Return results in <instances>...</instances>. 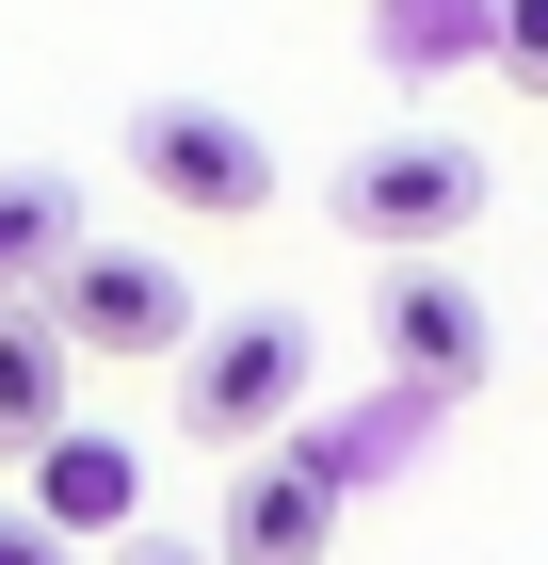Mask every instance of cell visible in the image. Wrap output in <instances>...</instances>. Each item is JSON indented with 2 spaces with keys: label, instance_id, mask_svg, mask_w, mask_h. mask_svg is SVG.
<instances>
[{
  "label": "cell",
  "instance_id": "cell-1",
  "mask_svg": "<svg viewBox=\"0 0 548 565\" xmlns=\"http://www.w3.org/2000/svg\"><path fill=\"white\" fill-rule=\"evenodd\" d=\"M307 372H323V340H307L291 307L194 323V340H178V436H194V452H275V436L307 420Z\"/></svg>",
  "mask_w": 548,
  "mask_h": 565
},
{
  "label": "cell",
  "instance_id": "cell-2",
  "mask_svg": "<svg viewBox=\"0 0 548 565\" xmlns=\"http://www.w3.org/2000/svg\"><path fill=\"white\" fill-rule=\"evenodd\" d=\"M484 146L468 130H372V146H339V178H323V211L372 243V259H436L452 226H484Z\"/></svg>",
  "mask_w": 548,
  "mask_h": 565
},
{
  "label": "cell",
  "instance_id": "cell-3",
  "mask_svg": "<svg viewBox=\"0 0 548 565\" xmlns=\"http://www.w3.org/2000/svg\"><path fill=\"white\" fill-rule=\"evenodd\" d=\"M129 178H146L162 211H194V226H258L275 211V146H258V114H226V97H129Z\"/></svg>",
  "mask_w": 548,
  "mask_h": 565
},
{
  "label": "cell",
  "instance_id": "cell-4",
  "mask_svg": "<svg viewBox=\"0 0 548 565\" xmlns=\"http://www.w3.org/2000/svg\"><path fill=\"white\" fill-rule=\"evenodd\" d=\"M339 501H355V436H275L226 469V518H211V565H323L339 550Z\"/></svg>",
  "mask_w": 548,
  "mask_h": 565
},
{
  "label": "cell",
  "instance_id": "cell-5",
  "mask_svg": "<svg viewBox=\"0 0 548 565\" xmlns=\"http://www.w3.org/2000/svg\"><path fill=\"white\" fill-rule=\"evenodd\" d=\"M49 323H65L82 355H178L194 340V275H178L162 243H97L82 226V259L49 275Z\"/></svg>",
  "mask_w": 548,
  "mask_h": 565
},
{
  "label": "cell",
  "instance_id": "cell-6",
  "mask_svg": "<svg viewBox=\"0 0 548 565\" xmlns=\"http://www.w3.org/2000/svg\"><path fill=\"white\" fill-rule=\"evenodd\" d=\"M372 340H387V372H404V388H468L501 323H484V291H468L452 259H387V291H372Z\"/></svg>",
  "mask_w": 548,
  "mask_h": 565
},
{
  "label": "cell",
  "instance_id": "cell-7",
  "mask_svg": "<svg viewBox=\"0 0 548 565\" xmlns=\"http://www.w3.org/2000/svg\"><path fill=\"white\" fill-rule=\"evenodd\" d=\"M17 501H33L65 550H97V533L146 518V452H129V436H97V420H65V436L33 452V484H17Z\"/></svg>",
  "mask_w": 548,
  "mask_h": 565
},
{
  "label": "cell",
  "instance_id": "cell-8",
  "mask_svg": "<svg viewBox=\"0 0 548 565\" xmlns=\"http://www.w3.org/2000/svg\"><path fill=\"white\" fill-rule=\"evenodd\" d=\"M65 388H82V340L49 307H0V469H33L65 436Z\"/></svg>",
  "mask_w": 548,
  "mask_h": 565
},
{
  "label": "cell",
  "instance_id": "cell-9",
  "mask_svg": "<svg viewBox=\"0 0 548 565\" xmlns=\"http://www.w3.org/2000/svg\"><path fill=\"white\" fill-rule=\"evenodd\" d=\"M65 259H82V194H65L49 162H17L0 178V307H49Z\"/></svg>",
  "mask_w": 548,
  "mask_h": 565
},
{
  "label": "cell",
  "instance_id": "cell-10",
  "mask_svg": "<svg viewBox=\"0 0 548 565\" xmlns=\"http://www.w3.org/2000/svg\"><path fill=\"white\" fill-rule=\"evenodd\" d=\"M372 49L420 82V65H484V0H372Z\"/></svg>",
  "mask_w": 548,
  "mask_h": 565
},
{
  "label": "cell",
  "instance_id": "cell-11",
  "mask_svg": "<svg viewBox=\"0 0 548 565\" xmlns=\"http://www.w3.org/2000/svg\"><path fill=\"white\" fill-rule=\"evenodd\" d=\"M484 82L548 97V0H484Z\"/></svg>",
  "mask_w": 548,
  "mask_h": 565
},
{
  "label": "cell",
  "instance_id": "cell-12",
  "mask_svg": "<svg viewBox=\"0 0 548 565\" xmlns=\"http://www.w3.org/2000/svg\"><path fill=\"white\" fill-rule=\"evenodd\" d=\"M0 565H82V550H65V533H49L33 501H0Z\"/></svg>",
  "mask_w": 548,
  "mask_h": 565
},
{
  "label": "cell",
  "instance_id": "cell-13",
  "mask_svg": "<svg viewBox=\"0 0 548 565\" xmlns=\"http://www.w3.org/2000/svg\"><path fill=\"white\" fill-rule=\"evenodd\" d=\"M129 565H211V550H178V533H129Z\"/></svg>",
  "mask_w": 548,
  "mask_h": 565
}]
</instances>
